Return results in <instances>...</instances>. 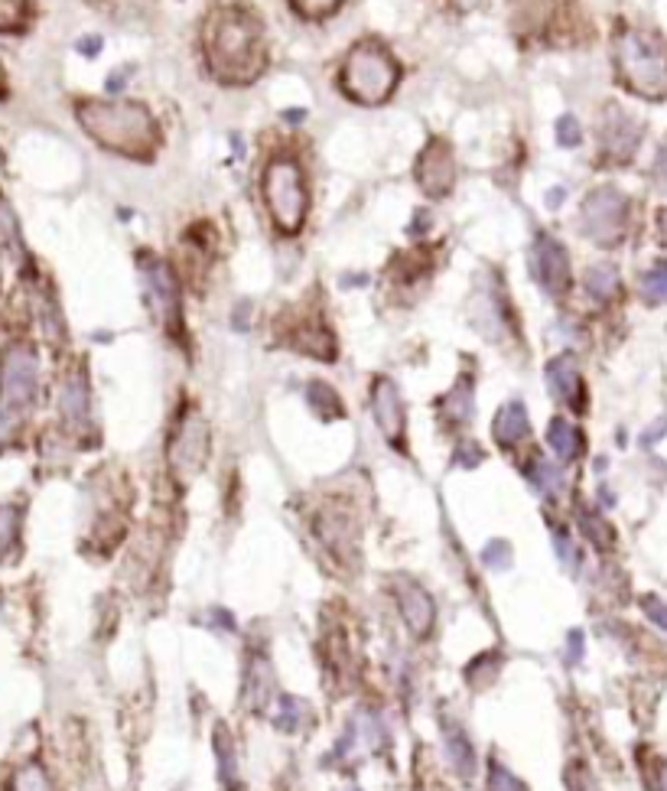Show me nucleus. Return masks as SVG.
Listing matches in <instances>:
<instances>
[{
  "mask_svg": "<svg viewBox=\"0 0 667 791\" xmlns=\"http://www.w3.org/2000/svg\"><path fill=\"white\" fill-rule=\"evenodd\" d=\"M205 63L225 82H248L265 66L261 26L238 7H218L205 23Z\"/></svg>",
  "mask_w": 667,
  "mask_h": 791,
  "instance_id": "1",
  "label": "nucleus"
},
{
  "mask_svg": "<svg viewBox=\"0 0 667 791\" xmlns=\"http://www.w3.org/2000/svg\"><path fill=\"white\" fill-rule=\"evenodd\" d=\"M75 118L88 137L125 157H147L157 147V121L140 101H82Z\"/></svg>",
  "mask_w": 667,
  "mask_h": 791,
  "instance_id": "2",
  "label": "nucleus"
},
{
  "mask_svg": "<svg viewBox=\"0 0 667 791\" xmlns=\"http://www.w3.org/2000/svg\"><path fill=\"white\" fill-rule=\"evenodd\" d=\"M615 66L625 85L642 98H667V46L658 40L625 30L615 40Z\"/></svg>",
  "mask_w": 667,
  "mask_h": 791,
  "instance_id": "3",
  "label": "nucleus"
},
{
  "mask_svg": "<svg viewBox=\"0 0 667 791\" xmlns=\"http://www.w3.org/2000/svg\"><path fill=\"white\" fill-rule=\"evenodd\" d=\"M398 85V63L375 43H358L342 66V92L358 105H381Z\"/></svg>",
  "mask_w": 667,
  "mask_h": 791,
  "instance_id": "4",
  "label": "nucleus"
},
{
  "mask_svg": "<svg viewBox=\"0 0 667 791\" xmlns=\"http://www.w3.org/2000/svg\"><path fill=\"white\" fill-rule=\"evenodd\" d=\"M265 199L280 232L297 235L306 218V186L293 160H273L265 173Z\"/></svg>",
  "mask_w": 667,
  "mask_h": 791,
  "instance_id": "5",
  "label": "nucleus"
},
{
  "mask_svg": "<svg viewBox=\"0 0 667 791\" xmlns=\"http://www.w3.org/2000/svg\"><path fill=\"white\" fill-rule=\"evenodd\" d=\"M36 352L30 345H13L0 365V404L7 410H23L36 397Z\"/></svg>",
  "mask_w": 667,
  "mask_h": 791,
  "instance_id": "6",
  "label": "nucleus"
},
{
  "mask_svg": "<svg viewBox=\"0 0 667 791\" xmlns=\"http://www.w3.org/2000/svg\"><path fill=\"white\" fill-rule=\"evenodd\" d=\"M583 228L593 242L612 245L625 232V196L612 186H602L583 202Z\"/></svg>",
  "mask_w": 667,
  "mask_h": 791,
  "instance_id": "7",
  "label": "nucleus"
},
{
  "mask_svg": "<svg viewBox=\"0 0 667 791\" xmlns=\"http://www.w3.org/2000/svg\"><path fill=\"white\" fill-rule=\"evenodd\" d=\"M205 457H208V427L196 410H190L173 434L170 462H173L180 479H193L205 466Z\"/></svg>",
  "mask_w": 667,
  "mask_h": 791,
  "instance_id": "8",
  "label": "nucleus"
},
{
  "mask_svg": "<svg viewBox=\"0 0 667 791\" xmlns=\"http://www.w3.org/2000/svg\"><path fill=\"white\" fill-rule=\"evenodd\" d=\"M453 153L443 140H433L417 160V183L427 196H447L453 186Z\"/></svg>",
  "mask_w": 667,
  "mask_h": 791,
  "instance_id": "9",
  "label": "nucleus"
},
{
  "mask_svg": "<svg viewBox=\"0 0 667 791\" xmlns=\"http://www.w3.org/2000/svg\"><path fill=\"white\" fill-rule=\"evenodd\" d=\"M534 264H537V277L544 284L547 293H563L570 287V258L563 252V245L550 235H544L537 242V252H534Z\"/></svg>",
  "mask_w": 667,
  "mask_h": 791,
  "instance_id": "10",
  "label": "nucleus"
},
{
  "mask_svg": "<svg viewBox=\"0 0 667 791\" xmlns=\"http://www.w3.org/2000/svg\"><path fill=\"white\" fill-rule=\"evenodd\" d=\"M600 140L602 147H605V153L628 160V157L635 153L638 140H642V128H638V121H635L632 115H625L622 108H605Z\"/></svg>",
  "mask_w": 667,
  "mask_h": 791,
  "instance_id": "11",
  "label": "nucleus"
},
{
  "mask_svg": "<svg viewBox=\"0 0 667 791\" xmlns=\"http://www.w3.org/2000/svg\"><path fill=\"white\" fill-rule=\"evenodd\" d=\"M143 277H147V293H150V307L163 323H173L180 317V293H176V280L173 274L160 261L143 264Z\"/></svg>",
  "mask_w": 667,
  "mask_h": 791,
  "instance_id": "12",
  "label": "nucleus"
},
{
  "mask_svg": "<svg viewBox=\"0 0 667 791\" xmlns=\"http://www.w3.org/2000/svg\"><path fill=\"white\" fill-rule=\"evenodd\" d=\"M375 414H378V424H381L385 437L388 440H400V434H404V404H400L395 382L381 378L375 385Z\"/></svg>",
  "mask_w": 667,
  "mask_h": 791,
  "instance_id": "13",
  "label": "nucleus"
},
{
  "mask_svg": "<svg viewBox=\"0 0 667 791\" xmlns=\"http://www.w3.org/2000/svg\"><path fill=\"white\" fill-rule=\"evenodd\" d=\"M400 612H404L410 632H417V635H427V632L433 629V622H437V616H433V599L423 594L417 584H410V587L400 594Z\"/></svg>",
  "mask_w": 667,
  "mask_h": 791,
  "instance_id": "14",
  "label": "nucleus"
},
{
  "mask_svg": "<svg viewBox=\"0 0 667 791\" xmlns=\"http://www.w3.org/2000/svg\"><path fill=\"white\" fill-rule=\"evenodd\" d=\"M547 382H550L553 395L560 397L563 404H570V407H580V404H583V382H580V372H577V365H573L570 359L550 362Z\"/></svg>",
  "mask_w": 667,
  "mask_h": 791,
  "instance_id": "15",
  "label": "nucleus"
},
{
  "mask_svg": "<svg viewBox=\"0 0 667 791\" xmlns=\"http://www.w3.org/2000/svg\"><path fill=\"white\" fill-rule=\"evenodd\" d=\"M492 434L502 447H515L528 437V414L518 400H512L508 407L498 410L495 424H492Z\"/></svg>",
  "mask_w": 667,
  "mask_h": 791,
  "instance_id": "16",
  "label": "nucleus"
},
{
  "mask_svg": "<svg viewBox=\"0 0 667 791\" xmlns=\"http://www.w3.org/2000/svg\"><path fill=\"white\" fill-rule=\"evenodd\" d=\"M547 440H550V447L557 450V457L560 460H577L580 453H583V434L567 420V417H557V420H550V430H547Z\"/></svg>",
  "mask_w": 667,
  "mask_h": 791,
  "instance_id": "17",
  "label": "nucleus"
},
{
  "mask_svg": "<svg viewBox=\"0 0 667 791\" xmlns=\"http://www.w3.org/2000/svg\"><path fill=\"white\" fill-rule=\"evenodd\" d=\"M60 407L66 414L68 424H85L88 420V388L82 382V375H72L60 395Z\"/></svg>",
  "mask_w": 667,
  "mask_h": 791,
  "instance_id": "18",
  "label": "nucleus"
},
{
  "mask_svg": "<svg viewBox=\"0 0 667 791\" xmlns=\"http://www.w3.org/2000/svg\"><path fill=\"white\" fill-rule=\"evenodd\" d=\"M587 290H590L600 303L612 300L615 290H618V274H615V267H612V264L590 267V270H587Z\"/></svg>",
  "mask_w": 667,
  "mask_h": 791,
  "instance_id": "19",
  "label": "nucleus"
},
{
  "mask_svg": "<svg viewBox=\"0 0 667 791\" xmlns=\"http://www.w3.org/2000/svg\"><path fill=\"white\" fill-rule=\"evenodd\" d=\"M30 17V0H0V30H20Z\"/></svg>",
  "mask_w": 667,
  "mask_h": 791,
  "instance_id": "20",
  "label": "nucleus"
},
{
  "mask_svg": "<svg viewBox=\"0 0 667 791\" xmlns=\"http://www.w3.org/2000/svg\"><path fill=\"white\" fill-rule=\"evenodd\" d=\"M642 290H645V297H648L652 303H661V300H667V264H658L655 270H648V274H645V280H642Z\"/></svg>",
  "mask_w": 667,
  "mask_h": 791,
  "instance_id": "21",
  "label": "nucleus"
},
{
  "mask_svg": "<svg viewBox=\"0 0 667 791\" xmlns=\"http://www.w3.org/2000/svg\"><path fill=\"white\" fill-rule=\"evenodd\" d=\"M306 397H310V404L323 414V417H338L342 414V407H338V397L326 388V385H310V392H306Z\"/></svg>",
  "mask_w": 667,
  "mask_h": 791,
  "instance_id": "22",
  "label": "nucleus"
},
{
  "mask_svg": "<svg viewBox=\"0 0 667 791\" xmlns=\"http://www.w3.org/2000/svg\"><path fill=\"white\" fill-rule=\"evenodd\" d=\"M13 791H50V782L40 769H23L13 779Z\"/></svg>",
  "mask_w": 667,
  "mask_h": 791,
  "instance_id": "23",
  "label": "nucleus"
},
{
  "mask_svg": "<svg viewBox=\"0 0 667 791\" xmlns=\"http://www.w3.org/2000/svg\"><path fill=\"white\" fill-rule=\"evenodd\" d=\"M488 791H521V782H518L508 769L492 766V772H488Z\"/></svg>",
  "mask_w": 667,
  "mask_h": 791,
  "instance_id": "24",
  "label": "nucleus"
},
{
  "mask_svg": "<svg viewBox=\"0 0 667 791\" xmlns=\"http://www.w3.org/2000/svg\"><path fill=\"white\" fill-rule=\"evenodd\" d=\"M567 789L570 791H600L596 785V779L583 769V766H577V769H567Z\"/></svg>",
  "mask_w": 667,
  "mask_h": 791,
  "instance_id": "25",
  "label": "nucleus"
},
{
  "mask_svg": "<svg viewBox=\"0 0 667 791\" xmlns=\"http://www.w3.org/2000/svg\"><path fill=\"white\" fill-rule=\"evenodd\" d=\"M338 3H342V0H293V7H297L303 17H326V13H333Z\"/></svg>",
  "mask_w": 667,
  "mask_h": 791,
  "instance_id": "26",
  "label": "nucleus"
},
{
  "mask_svg": "<svg viewBox=\"0 0 667 791\" xmlns=\"http://www.w3.org/2000/svg\"><path fill=\"white\" fill-rule=\"evenodd\" d=\"M557 137H560L563 147H577V143H580V125H577V118H560Z\"/></svg>",
  "mask_w": 667,
  "mask_h": 791,
  "instance_id": "27",
  "label": "nucleus"
},
{
  "mask_svg": "<svg viewBox=\"0 0 667 791\" xmlns=\"http://www.w3.org/2000/svg\"><path fill=\"white\" fill-rule=\"evenodd\" d=\"M655 180H658V186L667 193V147L661 150V157H658V163H655Z\"/></svg>",
  "mask_w": 667,
  "mask_h": 791,
  "instance_id": "28",
  "label": "nucleus"
},
{
  "mask_svg": "<svg viewBox=\"0 0 667 791\" xmlns=\"http://www.w3.org/2000/svg\"><path fill=\"white\" fill-rule=\"evenodd\" d=\"M658 791H667V762L658 766Z\"/></svg>",
  "mask_w": 667,
  "mask_h": 791,
  "instance_id": "29",
  "label": "nucleus"
},
{
  "mask_svg": "<svg viewBox=\"0 0 667 791\" xmlns=\"http://www.w3.org/2000/svg\"><path fill=\"white\" fill-rule=\"evenodd\" d=\"M7 95V75H3V66H0V98Z\"/></svg>",
  "mask_w": 667,
  "mask_h": 791,
  "instance_id": "30",
  "label": "nucleus"
},
{
  "mask_svg": "<svg viewBox=\"0 0 667 791\" xmlns=\"http://www.w3.org/2000/svg\"><path fill=\"white\" fill-rule=\"evenodd\" d=\"M7 437V427H3V420H0V440Z\"/></svg>",
  "mask_w": 667,
  "mask_h": 791,
  "instance_id": "31",
  "label": "nucleus"
}]
</instances>
